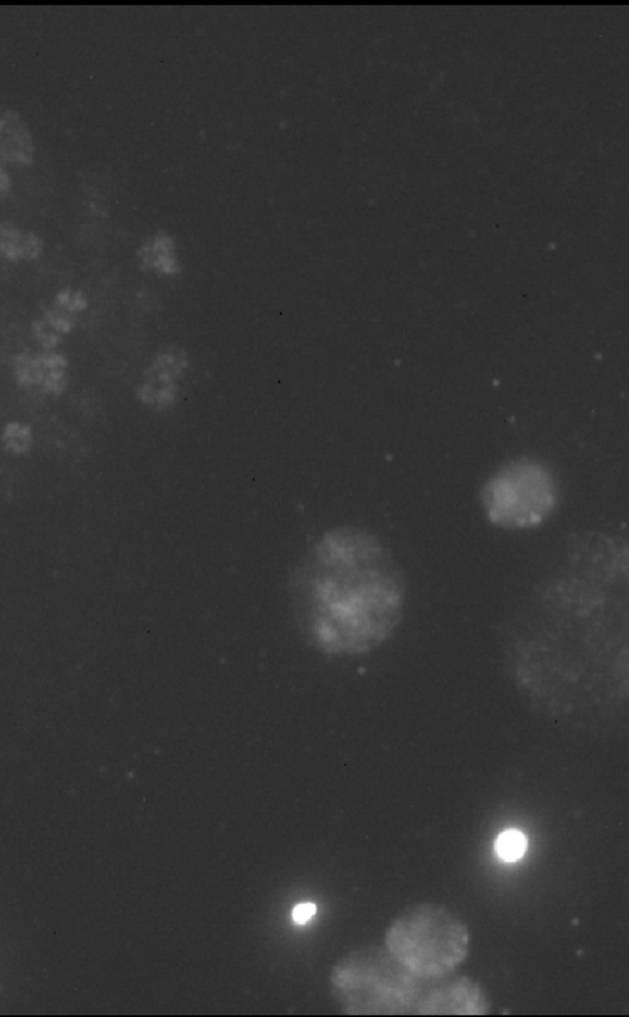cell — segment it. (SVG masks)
<instances>
[{"label":"cell","mask_w":629,"mask_h":1017,"mask_svg":"<svg viewBox=\"0 0 629 1017\" xmlns=\"http://www.w3.org/2000/svg\"><path fill=\"white\" fill-rule=\"evenodd\" d=\"M291 598L311 645L327 655H365L400 626L407 584L378 536L358 526H337L295 566Z\"/></svg>","instance_id":"obj_1"},{"label":"cell","mask_w":629,"mask_h":1017,"mask_svg":"<svg viewBox=\"0 0 629 1017\" xmlns=\"http://www.w3.org/2000/svg\"><path fill=\"white\" fill-rule=\"evenodd\" d=\"M331 982L347 1014H461L466 1004L461 977L423 979L385 947L349 953L335 967Z\"/></svg>","instance_id":"obj_2"},{"label":"cell","mask_w":629,"mask_h":1017,"mask_svg":"<svg viewBox=\"0 0 629 1017\" xmlns=\"http://www.w3.org/2000/svg\"><path fill=\"white\" fill-rule=\"evenodd\" d=\"M471 947L466 923L451 909L421 903L401 911L385 935L391 957L423 979L454 974Z\"/></svg>","instance_id":"obj_3"},{"label":"cell","mask_w":629,"mask_h":1017,"mask_svg":"<svg viewBox=\"0 0 629 1017\" xmlns=\"http://www.w3.org/2000/svg\"><path fill=\"white\" fill-rule=\"evenodd\" d=\"M481 503L493 525L527 530L547 522L559 506V484L542 461L520 458L501 466L481 488Z\"/></svg>","instance_id":"obj_4"},{"label":"cell","mask_w":629,"mask_h":1017,"mask_svg":"<svg viewBox=\"0 0 629 1017\" xmlns=\"http://www.w3.org/2000/svg\"><path fill=\"white\" fill-rule=\"evenodd\" d=\"M186 361L183 351H165L154 361L147 373V382L141 387V400L154 408L171 407L177 394V378L185 372Z\"/></svg>","instance_id":"obj_5"},{"label":"cell","mask_w":629,"mask_h":1017,"mask_svg":"<svg viewBox=\"0 0 629 1017\" xmlns=\"http://www.w3.org/2000/svg\"><path fill=\"white\" fill-rule=\"evenodd\" d=\"M16 376L22 387L41 388L46 394H59L65 390L66 361L56 353L44 355H19L14 360Z\"/></svg>","instance_id":"obj_6"},{"label":"cell","mask_w":629,"mask_h":1017,"mask_svg":"<svg viewBox=\"0 0 629 1017\" xmlns=\"http://www.w3.org/2000/svg\"><path fill=\"white\" fill-rule=\"evenodd\" d=\"M34 143L31 132L17 111L0 115V161L14 164H31Z\"/></svg>","instance_id":"obj_7"},{"label":"cell","mask_w":629,"mask_h":1017,"mask_svg":"<svg viewBox=\"0 0 629 1017\" xmlns=\"http://www.w3.org/2000/svg\"><path fill=\"white\" fill-rule=\"evenodd\" d=\"M43 250V241L34 233H26L14 225H0V253L11 260L36 259Z\"/></svg>","instance_id":"obj_8"},{"label":"cell","mask_w":629,"mask_h":1017,"mask_svg":"<svg viewBox=\"0 0 629 1017\" xmlns=\"http://www.w3.org/2000/svg\"><path fill=\"white\" fill-rule=\"evenodd\" d=\"M83 309H85V299L81 297V294L66 291V292H61L59 296L56 297L51 309L46 311L44 321L61 336V334H65L69 329L73 328L78 314Z\"/></svg>","instance_id":"obj_9"},{"label":"cell","mask_w":629,"mask_h":1017,"mask_svg":"<svg viewBox=\"0 0 629 1017\" xmlns=\"http://www.w3.org/2000/svg\"><path fill=\"white\" fill-rule=\"evenodd\" d=\"M142 260L164 274L177 272V260L174 253V243L169 237L157 235L147 241L141 250Z\"/></svg>","instance_id":"obj_10"},{"label":"cell","mask_w":629,"mask_h":1017,"mask_svg":"<svg viewBox=\"0 0 629 1017\" xmlns=\"http://www.w3.org/2000/svg\"><path fill=\"white\" fill-rule=\"evenodd\" d=\"M528 849L527 835L517 829L501 832L495 842V853L503 863H518Z\"/></svg>","instance_id":"obj_11"},{"label":"cell","mask_w":629,"mask_h":1017,"mask_svg":"<svg viewBox=\"0 0 629 1017\" xmlns=\"http://www.w3.org/2000/svg\"><path fill=\"white\" fill-rule=\"evenodd\" d=\"M33 444V432L27 426L9 424L4 430V448L14 454H24Z\"/></svg>","instance_id":"obj_12"},{"label":"cell","mask_w":629,"mask_h":1017,"mask_svg":"<svg viewBox=\"0 0 629 1017\" xmlns=\"http://www.w3.org/2000/svg\"><path fill=\"white\" fill-rule=\"evenodd\" d=\"M315 908L314 903H301L297 905L293 911V919L295 925H307L311 919L314 918Z\"/></svg>","instance_id":"obj_13"},{"label":"cell","mask_w":629,"mask_h":1017,"mask_svg":"<svg viewBox=\"0 0 629 1017\" xmlns=\"http://www.w3.org/2000/svg\"><path fill=\"white\" fill-rule=\"evenodd\" d=\"M9 189H11V179L4 169H0V197L5 196L9 193Z\"/></svg>","instance_id":"obj_14"}]
</instances>
